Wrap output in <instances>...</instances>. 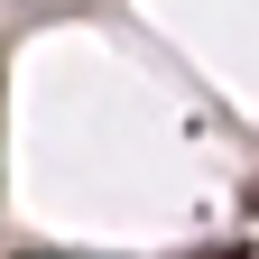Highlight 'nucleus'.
Instances as JSON below:
<instances>
[{
	"mask_svg": "<svg viewBox=\"0 0 259 259\" xmlns=\"http://www.w3.org/2000/svg\"><path fill=\"white\" fill-rule=\"evenodd\" d=\"M250 213H259V176H250Z\"/></svg>",
	"mask_w": 259,
	"mask_h": 259,
	"instance_id": "1",
	"label": "nucleus"
},
{
	"mask_svg": "<svg viewBox=\"0 0 259 259\" xmlns=\"http://www.w3.org/2000/svg\"><path fill=\"white\" fill-rule=\"evenodd\" d=\"M213 259H241V250H213Z\"/></svg>",
	"mask_w": 259,
	"mask_h": 259,
	"instance_id": "2",
	"label": "nucleus"
}]
</instances>
